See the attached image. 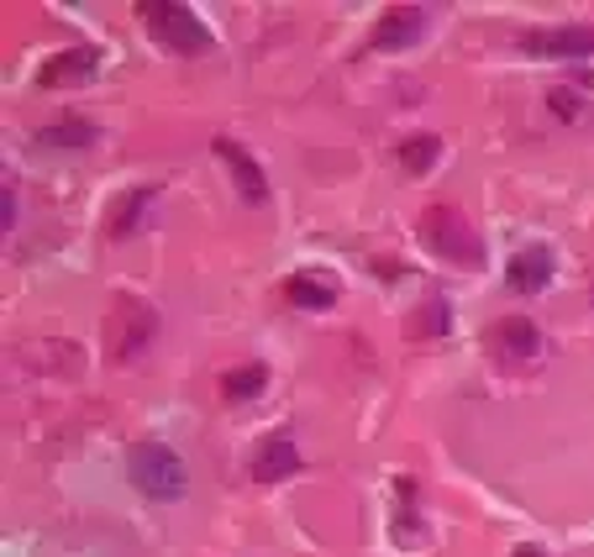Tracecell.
Masks as SVG:
<instances>
[{"instance_id": "obj_1", "label": "cell", "mask_w": 594, "mask_h": 557, "mask_svg": "<svg viewBox=\"0 0 594 557\" xmlns=\"http://www.w3.org/2000/svg\"><path fill=\"white\" fill-rule=\"evenodd\" d=\"M421 242H426L442 263L484 269V237H479L474 221L463 216L457 205H426V211H421Z\"/></svg>"}, {"instance_id": "obj_2", "label": "cell", "mask_w": 594, "mask_h": 557, "mask_svg": "<svg viewBox=\"0 0 594 557\" xmlns=\"http://www.w3.org/2000/svg\"><path fill=\"white\" fill-rule=\"evenodd\" d=\"M159 337V311L138 295H117L111 321H105V353L111 363H138Z\"/></svg>"}, {"instance_id": "obj_3", "label": "cell", "mask_w": 594, "mask_h": 557, "mask_svg": "<svg viewBox=\"0 0 594 557\" xmlns=\"http://www.w3.org/2000/svg\"><path fill=\"white\" fill-rule=\"evenodd\" d=\"M127 474L138 484V495L148 499H179L190 489V468L179 458L174 447H163V442H142L132 447V458H127Z\"/></svg>"}, {"instance_id": "obj_4", "label": "cell", "mask_w": 594, "mask_h": 557, "mask_svg": "<svg viewBox=\"0 0 594 557\" xmlns=\"http://www.w3.org/2000/svg\"><path fill=\"white\" fill-rule=\"evenodd\" d=\"M138 17L148 21V32H153L159 42H169L174 53H211V27H205L190 6L148 0V6H138Z\"/></svg>"}, {"instance_id": "obj_5", "label": "cell", "mask_w": 594, "mask_h": 557, "mask_svg": "<svg viewBox=\"0 0 594 557\" xmlns=\"http://www.w3.org/2000/svg\"><path fill=\"white\" fill-rule=\"evenodd\" d=\"M484 347H490V358H495L500 368H532V363L542 358V332H536V321H526V316H505L490 326Z\"/></svg>"}, {"instance_id": "obj_6", "label": "cell", "mask_w": 594, "mask_h": 557, "mask_svg": "<svg viewBox=\"0 0 594 557\" xmlns=\"http://www.w3.org/2000/svg\"><path fill=\"white\" fill-rule=\"evenodd\" d=\"M521 48L536 59H594V27H547L521 38Z\"/></svg>"}, {"instance_id": "obj_7", "label": "cell", "mask_w": 594, "mask_h": 557, "mask_svg": "<svg viewBox=\"0 0 594 557\" xmlns=\"http://www.w3.org/2000/svg\"><path fill=\"white\" fill-rule=\"evenodd\" d=\"M217 159L226 163V174H232V184H238V195L248 200V205H263V200H269V180H263V169L253 163V153H248L242 142L217 138Z\"/></svg>"}, {"instance_id": "obj_8", "label": "cell", "mask_w": 594, "mask_h": 557, "mask_svg": "<svg viewBox=\"0 0 594 557\" xmlns=\"http://www.w3.org/2000/svg\"><path fill=\"white\" fill-rule=\"evenodd\" d=\"M553 253L542 247V242H532V247H521L511 259V269H505V284H511L515 295H536V290H547L553 284Z\"/></svg>"}, {"instance_id": "obj_9", "label": "cell", "mask_w": 594, "mask_h": 557, "mask_svg": "<svg viewBox=\"0 0 594 557\" xmlns=\"http://www.w3.org/2000/svg\"><path fill=\"white\" fill-rule=\"evenodd\" d=\"M421 32H426V11H421V6H395V11L379 17L374 48L379 53H395V48H411Z\"/></svg>"}, {"instance_id": "obj_10", "label": "cell", "mask_w": 594, "mask_h": 557, "mask_svg": "<svg viewBox=\"0 0 594 557\" xmlns=\"http://www.w3.org/2000/svg\"><path fill=\"white\" fill-rule=\"evenodd\" d=\"M95 69H100V48H69L59 59H48L42 84H48V90H59V84H84V80H95Z\"/></svg>"}, {"instance_id": "obj_11", "label": "cell", "mask_w": 594, "mask_h": 557, "mask_svg": "<svg viewBox=\"0 0 594 557\" xmlns=\"http://www.w3.org/2000/svg\"><path fill=\"white\" fill-rule=\"evenodd\" d=\"M300 474V447L290 437H269L253 458V478L258 484H279V478Z\"/></svg>"}, {"instance_id": "obj_12", "label": "cell", "mask_w": 594, "mask_h": 557, "mask_svg": "<svg viewBox=\"0 0 594 557\" xmlns=\"http://www.w3.org/2000/svg\"><path fill=\"white\" fill-rule=\"evenodd\" d=\"M284 300L300 305V311H326L338 300V290H332L326 274H295V278H284Z\"/></svg>"}, {"instance_id": "obj_13", "label": "cell", "mask_w": 594, "mask_h": 557, "mask_svg": "<svg viewBox=\"0 0 594 557\" xmlns=\"http://www.w3.org/2000/svg\"><path fill=\"white\" fill-rule=\"evenodd\" d=\"M100 132L90 121H53V126H38V148H63V153H74V148H95Z\"/></svg>"}, {"instance_id": "obj_14", "label": "cell", "mask_w": 594, "mask_h": 557, "mask_svg": "<svg viewBox=\"0 0 594 557\" xmlns=\"http://www.w3.org/2000/svg\"><path fill=\"white\" fill-rule=\"evenodd\" d=\"M436 153H442V138H426V132H421V138H405L395 148V159H400L405 174H426V169L436 163Z\"/></svg>"}, {"instance_id": "obj_15", "label": "cell", "mask_w": 594, "mask_h": 557, "mask_svg": "<svg viewBox=\"0 0 594 557\" xmlns=\"http://www.w3.org/2000/svg\"><path fill=\"white\" fill-rule=\"evenodd\" d=\"M148 205H153V190H127V200H121V211H117V216H111V237H117V242H127V237H132Z\"/></svg>"}, {"instance_id": "obj_16", "label": "cell", "mask_w": 594, "mask_h": 557, "mask_svg": "<svg viewBox=\"0 0 594 557\" xmlns=\"http://www.w3.org/2000/svg\"><path fill=\"white\" fill-rule=\"evenodd\" d=\"M263 384H269V368H263V363H248V368H238V374L226 378V399H232V405H238V399H253Z\"/></svg>"}, {"instance_id": "obj_17", "label": "cell", "mask_w": 594, "mask_h": 557, "mask_svg": "<svg viewBox=\"0 0 594 557\" xmlns=\"http://www.w3.org/2000/svg\"><path fill=\"white\" fill-rule=\"evenodd\" d=\"M447 326H453V311H447L442 300H426V305H421L416 332H421V337H447Z\"/></svg>"}, {"instance_id": "obj_18", "label": "cell", "mask_w": 594, "mask_h": 557, "mask_svg": "<svg viewBox=\"0 0 594 557\" xmlns=\"http://www.w3.org/2000/svg\"><path fill=\"white\" fill-rule=\"evenodd\" d=\"M547 105H553L563 121H578V117H584V100H578L574 90H553V95H547Z\"/></svg>"}, {"instance_id": "obj_19", "label": "cell", "mask_w": 594, "mask_h": 557, "mask_svg": "<svg viewBox=\"0 0 594 557\" xmlns=\"http://www.w3.org/2000/svg\"><path fill=\"white\" fill-rule=\"evenodd\" d=\"M0 216H6V232H17V190L11 184L0 190Z\"/></svg>"}, {"instance_id": "obj_20", "label": "cell", "mask_w": 594, "mask_h": 557, "mask_svg": "<svg viewBox=\"0 0 594 557\" xmlns=\"http://www.w3.org/2000/svg\"><path fill=\"white\" fill-rule=\"evenodd\" d=\"M515 557H542V553L536 547H515Z\"/></svg>"}]
</instances>
